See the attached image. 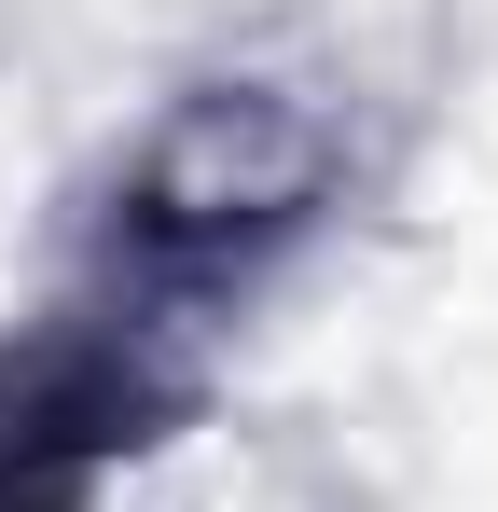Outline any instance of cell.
Listing matches in <instances>:
<instances>
[{
    "instance_id": "obj_1",
    "label": "cell",
    "mask_w": 498,
    "mask_h": 512,
    "mask_svg": "<svg viewBox=\"0 0 498 512\" xmlns=\"http://www.w3.org/2000/svg\"><path fill=\"white\" fill-rule=\"evenodd\" d=\"M346 111L291 70H194L166 84V111L125 139L111 167V208H97V250H111V291L125 305H194V291H236L291 236H319L346 208Z\"/></svg>"
}]
</instances>
